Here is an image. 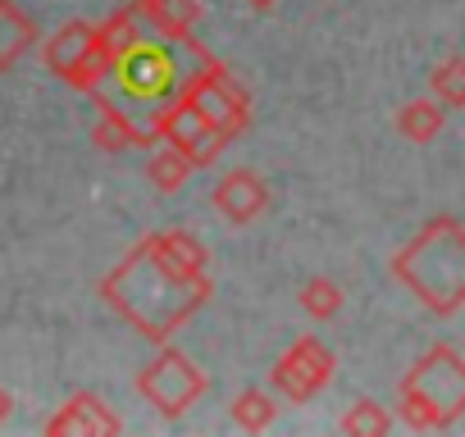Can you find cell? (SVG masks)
Wrapping results in <instances>:
<instances>
[{
    "instance_id": "1",
    "label": "cell",
    "mask_w": 465,
    "mask_h": 437,
    "mask_svg": "<svg viewBox=\"0 0 465 437\" xmlns=\"http://www.w3.org/2000/svg\"><path fill=\"white\" fill-rule=\"evenodd\" d=\"M210 296H214L210 274H187V269H178V265L155 247V233L142 238V242L101 278V301H105L124 324H133L146 342H155V346H164Z\"/></svg>"
},
{
    "instance_id": "2",
    "label": "cell",
    "mask_w": 465,
    "mask_h": 437,
    "mask_svg": "<svg viewBox=\"0 0 465 437\" xmlns=\"http://www.w3.org/2000/svg\"><path fill=\"white\" fill-rule=\"evenodd\" d=\"M388 269L429 315H456L465 306V224L451 214H433L388 260Z\"/></svg>"
},
{
    "instance_id": "3",
    "label": "cell",
    "mask_w": 465,
    "mask_h": 437,
    "mask_svg": "<svg viewBox=\"0 0 465 437\" xmlns=\"http://www.w3.org/2000/svg\"><path fill=\"white\" fill-rule=\"evenodd\" d=\"M397 414L415 432H447L465 414V355L447 342L429 346L397 383Z\"/></svg>"
},
{
    "instance_id": "4",
    "label": "cell",
    "mask_w": 465,
    "mask_h": 437,
    "mask_svg": "<svg viewBox=\"0 0 465 437\" xmlns=\"http://www.w3.org/2000/svg\"><path fill=\"white\" fill-rule=\"evenodd\" d=\"M133 387H137V396H142L146 405H155V414L178 419V414H187V410L205 396L210 378H205V374H201L178 346L164 342V346L155 351V360L137 369Z\"/></svg>"
},
{
    "instance_id": "5",
    "label": "cell",
    "mask_w": 465,
    "mask_h": 437,
    "mask_svg": "<svg viewBox=\"0 0 465 437\" xmlns=\"http://www.w3.org/2000/svg\"><path fill=\"white\" fill-rule=\"evenodd\" d=\"M183 96L232 141V137H242L247 123H252V96L247 87L232 78V69H223L214 55L196 60V73L183 83Z\"/></svg>"
},
{
    "instance_id": "6",
    "label": "cell",
    "mask_w": 465,
    "mask_h": 437,
    "mask_svg": "<svg viewBox=\"0 0 465 437\" xmlns=\"http://www.w3.org/2000/svg\"><path fill=\"white\" fill-rule=\"evenodd\" d=\"M46 69L64 83V87H74V92H101L105 87V78H110V60L101 55V46H96V28L92 24H83V19H74V24H64L51 42H46Z\"/></svg>"
},
{
    "instance_id": "7",
    "label": "cell",
    "mask_w": 465,
    "mask_h": 437,
    "mask_svg": "<svg viewBox=\"0 0 465 437\" xmlns=\"http://www.w3.org/2000/svg\"><path fill=\"white\" fill-rule=\"evenodd\" d=\"M151 132H155V141H164V146H173V151H183L196 169H210L214 160H219V151L228 146V137L183 96V92H173L164 105H155V114H151Z\"/></svg>"
},
{
    "instance_id": "8",
    "label": "cell",
    "mask_w": 465,
    "mask_h": 437,
    "mask_svg": "<svg viewBox=\"0 0 465 437\" xmlns=\"http://www.w3.org/2000/svg\"><path fill=\"white\" fill-rule=\"evenodd\" d=\"M333 369H338V360H333V351H329L320 337H297V342L274 360L270 387H274L283 401L306 405V401H315V396L329 387Z\"/></svg>"
},
{
    "instance_id": "9",
    "label": "cell",
    "mask_w": 465,
    "mask_h": 437,
    "mask_svg": "<svg viewBox=\"0 0 465 437\" xmlns=\"http://www.w3.org/2000/svg\"><path fill=\"white\" fill-rule=\"evenodd\" d=\"M110 78H114V83L124 87V96L137 101V105H164V101L173 96V87H178L173 55H169L164 46H151V42H142L133 55H124ZM178 92H183V87H178Z\"/></svg>"
},
{
    "instance_id": "10",
    "label": "cell",
    "mask_w": 465,
    "mask_h": 437,
    "mask_svg": "<svg viewBox=\"0 0 465 437\" xmlns=\"http://www.w3.org/2000/svg\"><path fill=\"white\" fill-rule=\"evenodd\" d=\"M210 205L228 218L232 228H247V224H256V218L270 209V182L261 173H252V169H228L214 182Z\"/></svg>"
},
{
    "instance_id": "11",
    "label": "cell",
    "mask_w": 465,
    "mask_h": 437,
    "mask_svg": "<svg viewBox=\"0 0 465 437\" xmlns=\"http://www.w3.org/2000/svg\"><path fill=\"white\" fill-rule=\"evenodd\" d=\"M119 432H124V419L96 392H74L46 419V437H119Z\"/></svg>"
},
{
    "instance_id": "12",
    "label": "cell",
    "mask_w": 465,
    "mask_h": 437,
    "mask_svg": "<svg viewBox=\"0 0 465 437\" xmlns=\"http://www.w3.org/2000/svg\"><path fill=\"white\" fill-rule=\"evenodd\" d=\"M92 101H96V128H92V141H96V151H105V155H124V151H151V146H160L155 141V132L151 128H142L137 119H128V110L124 105H114L105 92H92Z\"/></svg>"
},
{
    "instance_id": "13",
    "label": "cell",
    "mask_w": 465,
    "mask_h": 437,
    "mask_svg": "<svg viewBox=\"0 0 465 437\" xmlns=\"http://www.w3.org/2000/svg\"><path fill=\"white\" fill-rule=\"evenodd\" d=\"M33 46H37V24L15 5V0H0V73L15 69Z\"/></svg>"
},
{
    "instance_id": "14",
    "label": "cell",
    "mask_w": 465,
    "mask_h": 437,
    "mask_svg": "<svg viewBox=\"0 0 465 437\" xmlns=\"http://www.w3.org/2000/svg\"><path fill=\"white\" fill-rule=\"evenodd\" d=\"M447 128V105L433 96H420V101H406L401 110H397V132L406 137V141H415V146H429L438 132Z\"/></svg>"
},
{
    "instance_id": "15",
    "label": "cell",
    "mask_w": 465,
    "mask_h": 437,
    "mask_svg": "<svg viewBox=\"0 0 465 437\" xmlns=\"http://www.w3.org/2000/svg\"><path fill=\"white\" fill-rule=\"evenodd\" d=\"M142 42H146V37H142V19H137L133 10H114L105 24H96V46H101V55H105L110 64H119L124 55H133ZM110 73H114V69H110Z\"/></svg>"
},
{
    "instance_id": "16",
    "label": "cell",
    "mask_w": 465,
    "mask_h": 437,
    "mask_svg": "<svg viewBox=\"0 0 465 437\" xmlns=\"http://www.w3.org/2000/svg\"><path fill=\"white\" fill-rule=\"evenodd\" d=\"M192 169H196V164H192L183 151H173V146H164V141H160V151L151 146L146 178H151V187H155V191H164V196H169V191H178V187L192 178Z\"/></svg>"
},
{
    "instance_id": "17",
    "label": "cell",
    "mask_w": 465,
    "mask_h": 437,
    "mask_svg": "<svg viewBox=\"0 0 465 437\" xmlns=\"http://www.w3.org/2000/svg\"><path fill=\"white\" fill-rule=\"evenodd\" d=\"M429 92L447 110H465V55H447L429 69Z\"/></svg>"
},
{
    "instance_id": "18",
    "label": "cell",
    "mask_w": 465,
    "mask_h": 437,
    "mask_svg": "<svg viewBox=\"0 0 465 437\" xmlns=\"http://www.w3.org/2000/svg\"><path fill=\"white\" fill-rule=\"evenodd\" d=\"M274 419H279V405H274L270 392L247 387V392L232 396V423H238V428H247V432H265Z\"/></svg>"
},
{
    "instance_id": "19",
    "label": "cell",
    "mask_w": 465,
    "mask_h": 437,
    "mask_svg": "<svg viewBox=\"0 0 465 437\" xmlns=\"http://www.w3.org/2000/svg\"><path fill=\"white\" fill-rule=\"evenodd\" d=\"M338 428H342L347 437H383V432H392V414H388L379 401L361 396V401L338 419Z\"/></svg>"
},
{
    "instance_id": "20",
    "label": "cell",
    "mask_w": 465,
    "mask_h": 437,
    "mask_svg": "<svg viewBox=\"0 0 465 437\" xmlns=\"http://www.w3.org/2000/svg\"><path fill=\"white\" fill-rule=\"evenodd\" d=\"M342 287L333 283V278H311L306 287H302V310L311 315V319H320V324H329V319H338L342 315Z\"/></svg>"
},
{
    "instance_id": "21",
    "label": "cell",
    "mask_w": 465,
    "mask_h": 437,
    "mask_svg": "<svg viewBox=\"0 0 465 437\" xmlns=\"http://www.w3.org/2000/svg\"><path fill=\"white\" fill-rule=\"evenodd\" d=\"M15 414V396H10V387H0V423H5Z\"/></svg>"
},
{
    "instance_id": "22",
    "label": "cell",
    "mask_w": 465,
    "mask_h": 437,
    "mask_svg": "<svg viewBox=\"0 0 465 437\" xmlns=\"http://www.w3.org/2000/svg\"><path fill=\"white\" fill-rule=\"evenodd\" d=\"M247 5H252V10H261V15H270V10L279 5V0H247Z\"/></svg>"
}]
</instances>
